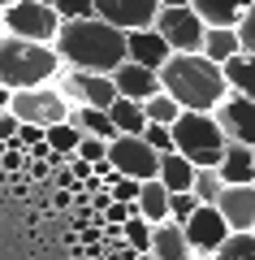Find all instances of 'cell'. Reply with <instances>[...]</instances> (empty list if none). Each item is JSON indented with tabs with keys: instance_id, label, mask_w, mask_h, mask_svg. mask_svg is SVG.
I'll return each instance as SVG.
<instances>
[{
	"instance_id": "cell-4",
	"label": "cell",
	"mask_w": 255,
	"mask_h": 260,
	"mask_svg": "<svg viewBox=\"0 0 255 260\" xmlns=\"http://www.w3.org/2000/svg\"><path fill=\"white\" fill-rule=\"evenodd\" d=\"M169 130H173V152H182L191 165H221L229 148L216 113H182Z\"/></svg>"
},
{
	"instance_id": "cell-16",
	"label": "cell",
	"mask_w": 255,
	"mask_h": 260,
	"mask_svg": "<svg viewBox=\"0 0 255 260\" xmlns=\"http://www.w3.org/2000/svg\"><path fill=\"white\" fill-rule=\"evenodd\" d=\"M152 260H195V247L177 221H160L152 230Z\"/></svg>"
},
{
	"instance_id": "cell-13",
	"label": "cell",
	"mask_w": 255,
	"mask_h": 260,
	"mask_svg": "<svg viewBox=\"0 0 255 260\" xmlns=\"http://www.w3.org/2000/svg\"><path fill=\"white\" fill-rule=\"evenodd\" d=\"M113 83H117V95L138 100V104H147L156 91H164V87H160V74H156V70H147V65H138V61L117 65V70H113Z\"/></svg>"
},
{
	"instance_id": "cell-22",
	"label": "cell",
	"mask_w": 255,
	"mask_h": 260,
	"mask_svg": "<svg viewBox=\"0 0 255 260\" xmlns=\"http://www.w3.org/2000/svg\"><path fill=\"white\" fill-rule=\"evenodd\" d=\"M108 117H113V126H117V135H143L147 130V109L138 100H126V95L113 100Z\"/></svg>"
},
{
	"instance_id": "cell-32",
	"label": "cell",
	"mask_w": 255,
	"mask_h": 260,
	"mask_svg": "<svg viewBox=\"0 0 255 260\" xmlns=\"http://www.w3.org/2000/svg\"><path fill=\"white\" fill-rule=\"evenodd\" d=\"M108 195L113 200H121V204H138V195H143V182H138V178H113L108 182Z\"/></svg>"
},
{
	"instance_id": "cell-29",
	"label": "cell",
	"mask_w": 255,
	"mask_h": 260,
	"mask_svg": "<svg viewBox=\"0 0 255 260\" xmlns=\"http://www.w3.org/2000/svg\"><path fill=\"white\" fill-rule=\"evenodd\" d=\"M152 230H156V225L147 221V217H130V221L121 225V239H126L138 256H152Z\"/></svg>"
},
{
	"instance_id": "cell-42",
	"label": "cell",
	"mask_w": 255,
	"mask_h": 260,
	"mask_svg": "<svg viewBox=\"0 0 255 260\" xmlns=\"http://www.w3.org/2000/svg\"><path fill=\"white\" fill-rule=\"evenodd\" d=\"M13 5H18V0H0V13H9V9H13Z\"/></svg>"
},
{
	"instance_id": "cell-24",
	"label": "cell",
	"mask_w": 255,
	"mask_h": 260,
	"mask_svg": "<svg viewBox=\"0 0 255 260\" xmlns=\"http://www.w3.org/2000/svg\"><path fill=\"white\" fill-rule=\"evenodd\" d=\"M225 78H229V91L255 100V52H238L234 61H225Z\"/></svg>"
},
{
	"instance_id": "cell-2",
	"label": "cell",
	"mask_w": 255,
	"mask_h": 260,
	"mask_svg": "<svg viewBox=\"0 0 255 260\" xmlns=\"http://www.w3.org/2000/svg\"><path fill=\"white\" fill-rule=\"evenodd\" d=\"M160 87L186 113H216V104L229 95L225 65L208 61L203 52H173L169 65L160 70Z\"/></svg>"
},
{
	"instance_id": "cell-7",
	"label": "cell",
	"mask_w": 255,
	"mask_h": 260,
	"mask_svg": "<svg viewBox=\"0 0 255 260\" xmlns=\"http://www.w3.org/2000/svg\"><path fill=\"white\" fill-rule=\"evenodd\" d=\"M108 160L121 178H138V182H152L160 174V152L143 139V135H117L108 143Z\"/></svg>"
},
{
	"instance_id": "cell-15",
	"label": "cell",
	"mask_w": 255,
	"mask_h": 260,
	"mask_svg": "<svg viewBox=\"0 0 255 260\" xmlns=\"http://www.w3.org/2000/svg\"><path fill=\"white\" fill-rule=\"evenodd\" d=\"M221 217L229 221V230H255V182L246 186H225L216 200Z\"/></svg>"
},
{
	"instance_id": "cell-36",
	"label": "cell",
	"mask_w": 255,
	"mask_h": 260,
	"mask_svg": "<svg viewBox=\"0 0 255 260\" xmlns=\"http://www.w3.org/2000/svg\"><path fill=\"white\" fill-rule=\"evenodd\" d=\"M44 135H48V130L44 126H35V121H22V130H18V148H39V143H44Z\"/></svg>"
},
{
	"instance_id": "cell-26",
	"label": "cell",
	"mask_w": 255,
	"mask_h": 260,
	"mask_svg": "<svg viewBox=\"0 0 255 260\" xmlns=\"http://www.w3.org/2000/svg\"><path fill=\"white\" fill-rule=\"evenodd\" d=\"M195 200H199V204H216L221 200V191H225V178H221V169L216 165H199L195 169Z\"/></svg>"
},
{
	"instance_id": "cell-27",
	"label": "cell",
	"mask_w": 255,
	"mask_h": 260,
	"mask_svg": "<svg viewBox=\"0 0 255 260\" xmlns=\"http://www.w3.org/2000/svg\"><path fill=\"white\" fill-rule=\"evenodd\" d=\"M143 109H147V121H156V126H173V121L186 113V109H182V104H177L169 91H156L152 100L143 104Z\"/></svg>"
},
{
	"instance_id": "cell-35",
	"label": "cell",
	"mask_w": 255,
	"mask_h": 260,
	"mask_svg": "<svg viewBox=\"0 0 255 260\" xmlns=\"http://www.w3.org/2000/svg\"><path fill=\"white\" fill-rule=\"evenodd\" d=\"M238 39H242V52H255V5L242 13V22H238Z\"/></svg>"
},
{
	"instance_id": "cell-20",
	"label": "cell",
	"mask_w": 255,
	"mask_h": 260,
	"mask_svg": "<svg viewBox=\"0 0 255 260\" xmlns=\"http://www.w3.org/2000/svg\"><path fill=\"white\" fill-rule=\"evenodd\" d=\"M69 121L82 130V135H91V139H104V143H113L117 139V126H113V117H108V109H74L69 113Z\"/></svg>"
},
{
	"instance_id": "cell-41",
	"label": "cell",
	"mask_w": 255,
	"mask_h": 260,
	"mask_svg": "<svg viewBox=\"0 0 255 260\" xmlns=\"http://www.w3.org/2000/svg\"><path fill=\"white\" fill-rule=\"evenodd\" d=\"M9 95H13L9 87H0V109H9Z\"/></svg>"
},
{
	"instance_id": "cell-44",
	"label": "cell",
	"mask_w": 255,
	"mask_h": 260,
	"mask_svg": "<svg viewBox=\"0 0 255 260\" xmlns=\"http://www.w3.org/2000/svg\"><path fill=\"white\" fill-rule=\"evenodd\" d=\"M39 5H52V9H56V0H39Z\"/></svg>"
},
{
	"instance_id": "cell-33",
	"label": "cell",
	"mask_w": 255,
	"mask_h": 260,
	"mask_svg": "<svg viewBox=\"0 0 255 260\" xmlns=\"http://www.w3.org/2000/svg\"><path fill=\"white\" fill-rule=\"evenodd\" d=\"M143 139L152 143V148L160 152V156H169V152H173V130H169V126H156V121H147Z\"/></svg>"
},
{
	"instance_id": "cell-12",
	"label": "cell",
	"mask_w": 255,
	"mask_h": 260,
	"mask_svg": "<svg viewBox=\"0 0 255 260\" xmlns=\"http://www.w3.org/2000/svg\"><path fill=\"white\" fill-rule=\"evenodd\" d=\"M216 121H221V130H225L229 143H246V148H255V100H251V95L229 91L225 100L216 104Z\"/></svg>"
},
{
	"instance_id": "cell-11",
	"label": "cell",
	"mask_w": 255,
	"mask_h": 260,
	"mask_svg": "<svg viewBox=\"0 0 255 260\" xmlns=\"http://www.w3.org/2000/svg\"><path fill=\"white\" fill-rule=\"evenodd\" d=\"M95 18L113 22L117 30H147L160 18V0H95Z\"/></svg>"
},
{
	"instance_id": "cell-28",
	"label": "cell",
	"mask_w": 255,
	"mask_h": 260,
	"mask_svg": "<svg viewBox=\"0 0 255 260\" xmlns=\"http://www.w3.org/2000/svg\"><path fill=\"white\" fill-rule=\"evenodd\" d=\"M216 260H255V230H234L221 243Z\"/></svg>"
},
{
	"instance_id": "cell-40",
	"label": "cell",
	"mask_w": 255,
	"mask_h": 260,
	"mask_svg": "<svg viewBox=\"0 0 255 260\" xmlns=\"http://www.w3.org/2000/svg\"><path fill=\"white\" fill-rule=\"evenodd\" d=\"M177 5H191V0H160V9H177Z\"/></svg>"
},
{
	"instance_id": "cell-30",
	"label": "cell",
	"mask_w": 255,
	"mask_h": 260,
	"mask_svg": "<svg viewBox=\"0 0 255 260\" xmlns=\"http://www.w3.org/2000/svg\"><path fill=\"white\" fill-rule=\"evenodd\" d=\"M195 208H199V200H195V191H169V221L186 225L195 217Z\"/></svg>"
},
{
	"instance_id": "cell-39",
	"label": "cell",
	"mask_w": 255,
	"mask_h": 260,
	"mask_svg": "<svg viewBox=\"0 0 255 260\" xmlns=\"http://www.w3.org/2000/svg\"><path fill=\"white\" fill-rule=\"evenodd\" d=\"M48 200H52V208H69V204H74V191H65V186H52V191H48Z\"/></svg>"
},
{
	"instance_id": "cell-8",
	"label": "cell",
	"mask_w": 255,
	"mask_h": 260,
	"mask_svg": "<svg viewBox=\"0 0 255 260\" xmlns=\"http://www.w3.org/2000/svg\"><path fill=\"white\" fill-rule=\"evenodd\" d=\"M156 30L164 35V44L173 52H203V35H208V22L191 9V5H177V9H160Z\"/></svg>"
},
{
	"instance_id": "cell-43",
	"label": "cell",
	"mask_w": 255,
	"mask_h": 260,
	"mask_svg": "<svg viewBox=\"0 0 255 260\" xmlns=\"http://www.w3.org/2000/svg\"><path fill=\"white\" fill-rule=\"evenodd\" d=\"M5 35H9V30H5V18H0V39H5Z\"/></svg>"
},
{
	"instance_id": "cell-9",
	"label": "cell",
	"mask_w": 255,
	"mask_h": 260,
	"mask_svg": "<svg viewBox=\"0 0 255 260\" xmlns=\"http://www.w3.org/2000/svg\"><path fill=\"white\" fill-rule=\"evenodd\" d=\"M65 100L74 104V109H113V100H117V83H113V74H91V70H69V78L61 83Z\"/></svg>"
},
{
	"instance_id": "cell-25",
	"label": "cell",
	"mask_w": 255,
	"mask_h": 260,
	"mask_svg": "<svg viewBox=\"0 0 255 260\" xmlns=\"http://www.w3.org/2000/svg\"><path fill=\"white\" fill-rule=\"evenodd\" d=\"M48 148H52V156H65L69 160L74 152H78V143H82V130L74 126V121H56V126H48Z\"/></svg>"
},
{
	"instance_id": "cell-3",
	"label": "cell",
	"mask_w": 255,
	"mask_h": 260,
	"mask_svg": "<svg viewBox=\"0 0 255 260\" xmlns=\"http://www.w3.org/2000/svg\"><path fill=\"white\" fill-rule=\"evenodd\" d=\"M61 65L65 61L52 44H35V39H18V35L0 39V87H9V91L48 87Z\"/></svg>"
},
{
	"instance_id": "cell-5",
	"label": "cell",
	"mask_w": 255,
	"mask_h": 260,
	"mask_svg": "<svg viewBox=\"0 0 255 260\" xmlns=\"http://www.w3.org/2000/svg\"><path fill=\"white\" fill-rule=\"evenodd\" d=\"M9 109L18 121H35V126H56V121H69L74 104L65 100L61 87H22L9 95Z\"/></svg>"
},
{
	"instance_id": "cell-31",
	"label": "cell",
	"mask_w": 255,
	"mask_h": 260,
	"mask_svg": "<svg viewBox=\"0 0 255 260\" xmlns=\"http://www.w3.org/2000/svg\"><path fill=\"white\" fill-rule=\"evenodd\" d=\"M56 13L61 22H87L95 18V0H56Z\"/></svg>"
},
{
	"instance_id": "cell-10",
	"label": "cell",
	"mask_w": 255,
	"mask_h": 260,
	"mask_svg": "<svg viewBox=\"0 0 255 260\" xmlns=\"http://www.w3.org/2000/svg\"><path fill=\"white\" fill-rule=\"evenodd\" d=\"M182 230H186V239H191L195 256H216L221 243L234 234V230H229V221L221 217L216 204H199V208H195V217L182 225Z\"/></svg>"
},
{
	"instance_id": "cell-45",
	"label": "cell",
	"mask_w": 255,
	"mask_h": 260,
	"mask_svg": "<svg viewBox=\"0 0 255 260\" xmlns=\"http://www.w3.org/2000/svg\"><path fill=\"white\" fill-rule=\"evenodd\" d=\"M195 260H216V256H195Z\"/></svg>"
},
{
	"instance_id": "cell-14",
	"label": "cell",
	"mask_w": 255,
	"mask_h": 260,
	"mask_svg": "<svg viewBox=\"0 0 255 260\" xmlns=\"http://www.w3.org/2000/svg\"><path fill=\"white\" fill-rule=\"evenodd\" d=\"M126 48H130V61L147 65V70H156V74H160L164 65H169V56H173V48L164 44V35H160L156 26H147V30H126Z\"/></svg>"
},
{
	"instance_id": "cell-1",
	"label": "cell",
	"mask_w": 255,
	"mask_h": 260,
	"mask_svg": "<svg viewBox=\"0 0 255 260\" xmlns=\"http://www.w3.org/2000/svg\"><path fill=\"white\" fill-rule=\"evenodd\" d=\"M56 52L69 70H91V74H113L117 65L130 61L126 48V30H117L104 18H87V22H65L56 35Z\"/></svg>"
},
{
	"instance_id": "cell-18",
	"label": "cell",
	"mask_w": 255,
	"mask_h": 260,
	"mask_svg": "<svg viewBox=\"0 0 255 260\" xmlns=\"http://www.w3.org/2000/svg\"><path fill=\"white\" fill-rule=\"evenodd\" d=\"M251 5L255 0H191V9L199 13L208 26H238Z\"/></svg>"
},
{
	"instance_id": "cell-17",
	"label": "cell",
	"mask_w": 255,
	"mask_h": 260,
	"mask_svg": "<svg viewBox=\"0 0 255 260\" xmlns=\"http://www.w3.org/2000/svg\"><path fill=\"white\" fill-rule=\"evenodd\" d=\"M216 169H221V178H225V186L255 182V148H246V143H229Z\"/></svg>"
},
{
	"instance_id": "cell-21",
	"label": "cell",
	"mask_w": 255,
	"mask_h": 260,
	"mask_svg": "<svg viewBox=\"0 0 255 260\" xmlns=\"http://www.w3.org/2000/svg\"><path fill=\"white\" fill-rule=\"evenodd\" d=\"M195 169H199V165H191L182 152H169V156H160V174H156V178H160L169 191H191V186H195Z\"/></svg>"
},
{
	"instance_id": "cell-6",
	"label": "cell",
	"mask_w": 255,
	"mask_h": 260,
	"mask_svg": "<svg viewBox=\"0 0 255 260\" xmlns=\"http://www.w3.org/2000/svg\"><path fill=\"white\" fill-rule=\"evenodd\" d=\"M5 18V30L18 39H35V44H56V35H61V13L52 9V5H39V0H18L9 13H0Z\"/></svg>"
},
{
	"instance_id": "cell-23",
	"label": "cell",
	"mask_w": 255,
	"mask_h": 260,
	"mask_svg": "<svg viewBox=\"0 0 255 260\" xmlns=\"http://www.w3.org/2000/svg\"><path fill=\"white\" fill-rule=\"evenodd\" d=\"M138 217H147L152 225L169 221V186H164L160 178L143 182V195H138Z\"/></svg>"
},
{
	"instance_id": "cell-34",
	"label": "cell",
	"mask_w": 255,
	"mask_h": 260,
	"mask_svg": "<svg viewBox=\"0 0 255 260\" xmlns=\"http://www.w3.org/2000/svg\"><path fill=\"white\" fill-rule=\"evenodd\" d=\"M78 156H82V160H91V165H100V160H108V143H104V139H91V135H82Z\"/></svg>"
},
{
	"instance_id": "cell-38",
	"label": "cell",
	"mask_w": 255,
	"mask_h": 260,
	"mask_svg": "<svg viewBox=\"0 0 255 260\" xmlns=\"http://www.w3.org/2000/svg\"><path fill=\"white\" fill-rule=\"evenodd\" d=\"M26 178H35V182H52V165H48V160H30Z\"/></svg>"
},
{
	"instance_id": "cell-19",
	"label": "cell",
	"mask_w": 255,
	"mask_h": 260,
	"mask_svg": "<svg viewBox=\"0 0 255 260\" xmlns=\"http://www.w3.org/2000/svg\"><path fill=\"white\" fill-rule=\"evenodd\" d=\"M242 52V39H238V26H208V35H203V56L216 65L234 61V56Z\"/></svg>"
},
{
	"instance_id": "cell-46",
	"label": "cell",
	"mask_w": 255,
	"mask_h": 260,
	"mask_svg": "<svg viewBox=\"0 0 255 260\" xmlns=\"http://www.w3.org/2000/svg\"><path fill=\"white\" fill-rule=\"evenodd\" d=\"M134 260H152V256H134Z\"/></svg>"
},
{
	"instance_id": "cell-37",
	"label": "cell",
	"mask_w": 255,
	"mask_h": 260,
	"mask_svg": "<svg viewBox=\"0 0 255 260\" xmlns=\"http://www.w3.org/2000/svg\"><path fill=\"white\" fill-rule=\"evenodd\" d=\"M18 130H22V121L13 117V109H0V143H13Z\"/></svg>"
}]
</instances>
